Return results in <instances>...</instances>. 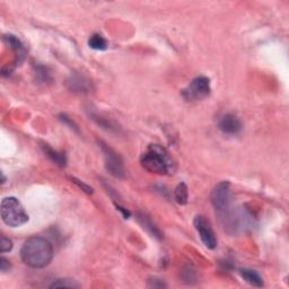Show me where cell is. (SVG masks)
<instances>
[{
    "mask_svg": "<svg viewBox=\"0 0 289 289\" xmlns=\"http://www.w3.org/2000/svg\"><path fill=\"white\" fill-rule=\"evenodd\" d=\"M183 281L186 284H192L193 281H196L194 279H196V272H194V270H192L191 268H187L185 269L184 271H183Z\"/></svg>",
    "mask_w": 289,
    "mask_h": 289,
    "instance_id": "obj_20",
    "label": "cell"
},
{
    "mask_svg": "<svg viewBox=\"0 0 289 289\" xmlns=\"http://www.w3.org/2000/svg\"><path fill=\"white\" fill-rule=\"evenodd\" d=\"M50 288H79L80 285L76 280L73 279H57L53 281L50 286Z\"/></svg>",
    "mask_w": 289,
    "mask_h": 289,
    "instance_id": "obj_17",
    "label": "cell"
},
{
    "mask_svg": "<svg viewBox=\"0 0 289 289\" xmlns=\"http://www.w3.org/2000/svg\"><path fill=\"white\" fill-rule=\"evenodd\" d=\"M71 181H73L76 185L79 186L82 191H85L86 193H88V194L93 193V189H92V187H91V186H88L87 184H85V183H82V182L80 181V180H77L76 178H71Z\"/></svg>",
    "mask_w": 289,
    "mask_h": 289,
    "instance_id": "obj_22",
    "label": "cell"
},
{
    "mask_svg": "<svg viewBox=\"0 0 289 289\" xmlns=\"http://www.w3.org/2000/svg\"><path fill=\"white\" fill-rule=\"evenodd\" d=\"M5 41H6V43L9 46V48L12 49V50H14L15 52H16L17 55H18V58H21V57L24 58L25 57V49H24V46H23V44H22L21 41L18 40L16 36L12 35V34L6 35L5 36Z\"/></svg>",
    "mask_w": 289,
    "mask_h": 289,
    "instance_id": "obj_14",
    "label": "cell"
},
{
    "mask_svg": "<svg viewBox=\"0 0 289 289\" xmlns=\"http://www.w3.org/2000/svg\"><path fill=\"white\" fill-rule=\"evenodd\" d=\"M53 258V247L47 238L33 236L25 241L21 249V259L26 265L42 269L50 264Z\"/></svg>",
    "mask_w": 289,
    "mask_h": 289,
    "instance_id": "obj_1",
    "label": "cell"
},
{
    "mask_svg": "<svg viewBox=\"0 0 289 289\" xmlns=\"http://www.w3.org/2000/svg\"><path fill=\"white\" fill-rule=\"evenodd\" d=\"M60 120H61V121L65 123V125H68L70 129H74L75 131H78V127H77L76 123H75L74 121H71V120L66 114L60 115Z\"/></svg>",
    "mask_w": 289,
    "mask_h": 289,
    "instance_id": "obj_23",
    "label": "cell"
},
{
    "mask_svg": "<svg viewBox=\"0 0 289 289\" xmlns=\"http://www.w3.org/2000/svg\"><path fill=\"white\" fill-rule=\"evenodd\" d=\"M99 146L101 151L103 152L105 168H106L108 173L116 179L125 178V166H123V162L121 157L118 155V153L114 152L111 147H108L102 140H99Z\"/></svg>",
    "mask_w": 289,
    "mask_h": 289,
    "instance_id": "obj_6",
    "label": "cell"
},
{
    "mask_svg": "<svg viewBox=\"0 0 289 289\" xmlns=\"http://www.w3.org/2000/svg\"><path fill=\"white\" fill-rule=\"evenodd\" d=\"M13 249V242L10 241L9 238L5 237V236H1L0 238V252L1 253H6L12 251Z\"/></svg>",
    "mask_w": 289,
    "mask_h": 289,
    "instance_id": "obj_19",
    "label": "cell"
},
{
    "mask_svg": "<svg viewBox=\"0 0 289 289\" xmlns=\"http://www.w3.org/2000/svg\"><path fill=\"white\" fill-rule=\"evenodd\" d=\"M115 207H116V209L120 210V211L122 212V215L125 216V218H129V216H130V212L128 211L127 209H125V208H123V207H121V206H119L118 204H115Z\"/></svg>",
    "mask_w": 289,
    "mask_h": 289,
    "instance_id": "obj_25",
    "label": "cell"
},
{
    "mask_svg": "<svg viewBox=\"0 0 289 289\" xmlns=\"http://www.w3.org/2000/svg\"><path fill=\"white\" fill-rule=\"evenodd\" d=\"M239 275L246 281L247 284H250L251 286L261 288L263 286V279L259 275L257 271L251 269H239Z\"/></svg>",
    "mask_w": 289,
    "mask_h": 289,
    "instance_id": "obj_13",
    "label": "cell"
},
{
    "mask_svg": "<svg viewBox=\"0 0 289 289\" xmlns=\"http://www.w3.org/2000/svg\"><path fill=\"white\" fill-rule=\"evenodd\" d=\"M137 220H138V223L141 225V227L144 228V230L147 231L149 234L154 236V237H156L158 239L162 238V233H160V231L158 230V227H157L156 225L154 224L153 221L145 215V213L138 212L137 213Z\"/></svg>",
    "mask_w": 289,
    "mask_h": 289,
    "instance_id": "obj_11",
    "label": "cell"
},
{
    "mask_svg": "<svg viewBox=\"0 0 289 289\" xmlns=\"http://www.w3.org/2000/svg\"><path fill=\"white\" fill-rule=\"evenodd\" d=\"M140 164L149 173L167 175L175 171V163L168 153L158 145H151L140 157Z\"/></svg>",
    "mask_w": 289,
    "mask_h": 289,
    "instance_id": "obj_2",
    "label": "cell"
},
{
    "mask_svg": "<svg viewBox=\"0 0 289 289\" xmlns=\"http://www.w3.org/2000/svg\"><path fill=\"white\" fill-rule=\"evenodd\" d=\"M224 218V225L226 227L227 232L231 234H238V233L246 232L253 227L254 218L250 210L241 207L237 209L227 210L224 215H221Z\"/></svg>",
    "mask_w": 289,
    "mask_h": 289,
    "instance_id": "obj_4",
    "label": "cell"
},
{
    "mask_svg": "<svg viewBox=\"0 0 289 289\" xmlns=\"http://www.w3.org/2000/svg\"><path fill=\"white\" fill-rule=\"evenodd\" d=\"M42 149L44 155H46L51 162H53L55 165H58L60 167H65L67 164V158L66 155L63 153L57 152L55 149L50 147L48 144H43L42 145Z\"/></svg>",
    "mask_w": 289,
    "mask_h": 289,
    "instance_id": "obj_12",
    "label": "cell"
},
{
    "mask_svg": "<svg viewBox=\"0 0 289 289\" xmlns=\"http://www.w3.org/2000/svg\"><path fill=\"white\" fill-rule=\"evenodd\" d=\"M193 225L196 227L199 236H200L202 243L205 244V246L210 250L216 249L217 238L211 226H210L209 221L204 216H197L193 220Z\"/></svg>",
    "mask_w": 289,
    "mask_h": 289,
    "instance_id": "obj_8",
    "label": "cell"
},
{
    "mask_svg": "<svg viewBox=\"0 0 289 289\" xmlns=\"http://www.w3.org/2000/svg\"><path fill=\"white\" fill-rule=\"evenodd\" d=\"M1 219L7 226L20 227L28 221V215L18 199L15 197H7L2 199L0 206Z\"/></svg>",
    "mask_w": 289,
    "mask_h": 289,
    "instance_id": "obj_3",
    "label": "cell"
},
{
    "mask_svg": "<svg viewBox=\"0 0 289 289\" xmlns=\"http://www.w3.org/2000/svg\"><path fill=\"white\" fill-rule=\"evenodd\" d=\"M218 128L224 133L234 136L242 130V122L235 114L227 113L219 119Z\"/></svg>",
    "mask_w": 289,
    "mask_h": 289,
    "instance_id": "obj_9",
    "label": "cell"
},
{
    "mask_svg": "<svg viewBox=\"0 0 289 289\" xmlns=\"http://www.w3.org/2000/svg\"><path fill=\"white\" fill-rule=\"evenodd\" d=\"M210 201L213 208L219 215H224L227 210L232 208V190H231V183L227 181H223L217 184L210 194Z\"/></svg>",
    "mask_w": 289,
    "mask_h": 289,
    "instance_id": "obj_5",
    "label": "cell"
},
{
    "mask_svg": "<svg viewBox=\"0 0 289 289\" xmlns=\"http://www.w3.org/2000/svg\"><path fill=\"white\" fill-rule=\"evenodd\" d=\"M187 198H189V192H187V186L185 183H180L174 190V199L179 205H186Z\"/></svg>",
    "mask_w": 289,
    "mask_h": 289,
    "instance_id": "obj_16",
    "label": "cell"
},
{
    "mask_svg": "<svg viewBox=\"0 0 289 289\" xmlns=\"http://www.w3.org/2000/svg\"><path fill=\"white\" fill-rule=\"evenodd\" d=\"M210 94V80L205 76H199L190 82L187 88L184 89L183 95L186 100L198 101L204 100Z\"/></svg>",
    "mask_w": 289,
    "mask_h": 289,
    "instance_id": "obj_7",
    "label": "cell"
},
{
    "mask_svg": "<svg viewBox=\"0 0 289 289\" xmlns=\"http://www.w3.org/2000/svg\"><path fill=\"white\" fill-rule=\"evenodd\" d=\"M148 287L149 288H166L167 285L164 283L162 279L158 278H151L148 280Z\"/></svg>",
    "mask_w": 289,
    "mask_h": 289,
    "instance_id": "obj_21",
    "label": "cell"
},
{
    "mask_svg": "<svg viewBox=\"0 0 289 289\" xmlns=\"http://www.w3.org/2000/svg\"><path fill=\"white\" fill-rule=\"evenodd\" d=\"M67 84H68L69 89L76 93H88L92 89V84L89 82V80L85 79L84 77L79 76V75L71 76L68 81H67Z\"/></svg>",
    "mask_w": 289,
    "mask_h": 289,
    "instance_id": "obj_10",
    "label": "cell"
},
{
    "mask_svg": "<svg viewBox=\"0 0 289 289\" xmlns=\"http://www.w3.org/2000/svg\"><path fill=\"white\" fill-rule=\"evenodd\" d=\"M88 46L91 47L94 50H100L104 51L107 49V41L105 37H103L101 34H93L88 40Z\"/></svg>",
    "mask_w": 289,
    "mask_h": 289,
    "instance_id": "obj_15",
    "label": "cell"
},
{
    "mask_svg": "<svg viewBox=\"0 0 289 289\" xmlns=\"http://www.w3.org/2000/svg\"><path fill=\"white\" fill-rule=\"evenodd\" d=\"M10 268H12V265H10L9 261L5 258H0V271L7 272L9 271Z\"/></svg>",
    "mask_w": 289,
    "mask_h": 289,
    "instance_id": "obj_24",
    "label": "cell"
},
{
    "mask_svg": "<svg viewBox=\"0 0 289 289\" xmlns=\"http://www.w3.org/2000/svg\"><path fill=\"white\" fill-rule=\"evenodd\" d=\"M35 75L36 78L40 80V82H47L49 80H51V75L50 73H48V70L46 67L39 66L35 70Z\"/></svg>",
    "mask_w": 289,
    "mask_h": 289,
    "instance_id": "obj_18",
    "label": "cell"
}]
</instances>
